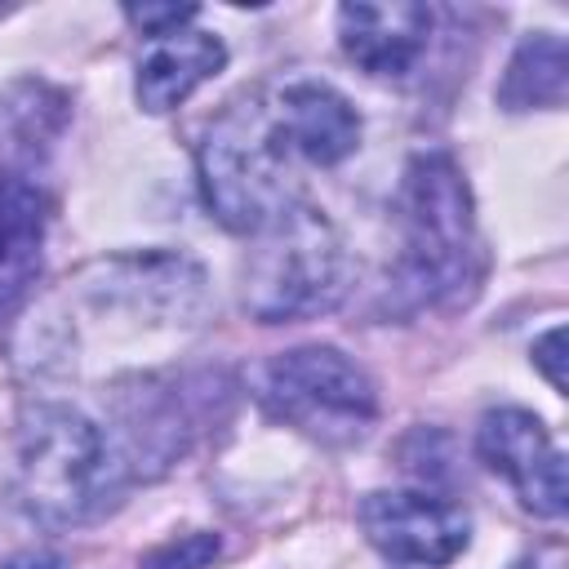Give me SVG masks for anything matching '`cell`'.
I'll use <instances>...</instances> for the list:
<instances>
[{
    "label": "cell",
    "instance_id": "1",
    "mask_svg": "<svg viewBox=\"0 0 569 569\" xmlns=\"http://www.w3.org/2000/svg\"><path fill=\"white\" fill-rule=\"evenodd\" d=\"M196 169L200 196L227 231L258 236L267 222L302 204V160L271 89L244 93L218 111L200 138Z\"/></svg>",
    "mask_w": 569,
    "mask_h": 569
},
{
    "label": "cell",
    "instance_id": "2",
    "mask_svg": "<svg viewBox=\"0 0 569 569\" xmlns=\"http://www.w3.org/2000/svg\"><path fill=\"white\" fill-rule=\"evenodd\" d=\"M400 262L396 293L409 307L458 298L476 280V209L467 178L449 151H422L409 160L400 182Z\"/></svg>",
    "mask_w": 569,
    "mask_h": 569
},
{
    "label": "cell",
    "instance_id": "3",
    "mask_svg": "<svg viewBox=\"0 0 569 569\" xmlns=\"http://www.w3.org/2000/svg\"><path fill=\"white\" fill-rule=\"evenodd\" d=\"M351 289V253L325 209L293 204L253 236L244 262V307L262 325L333 311Z\"/></svg>",
    "mask_w": 569,
    "mask_h": 569
},
{
    "label": "cell",
    "instance_id": "4",
    "mask_svg": "<svg viewBox=\"0 0 569 569\" xmlns=\"http://www.w3.org/2000/svg\"><path fill=\"white\" fill-rule=\"evenodd\" d=\"M116 493V453L71 405H36L18 427V502L44 525H80Z\"/></svg>",
    "mask_w": 569,
    "mask_h": 569
},
{
    "label": "cell",
    "instance_id": "5",
    "mask_svg": "<svg viewBox=\"0 0 569 569\" xmlns=\"http://www.w3.org/2000/svg\"><path fill=\"white\" fill-rule=\"evenodd\" d=\"M262 405L320 445H356L378 418L373 378L338 347L311 342L280 351L262 369Z\"/></svg>",
    "mask_w": 569,
    "mask_h": 569
},
{
    "label": "cell",
    "instance_id": "6",
    "mask_svg": "<svg viewBox=\"0 0 569 569\" xmlns=\"http://www.w3.org/2000/svg\"><path fill=\"white\" fill-rule=\"evenodd\" d=\"M365 538L396 565L440 569L453 565L471 542V520L458 502L422 489H378L360 502Z\"/></svg>",
    "mask_w": 569,
    "mask_h": 569
},
{
    "label": "cell",
    "instance_id": "7",
    "mask_svg": "<svg viewBox=\"0 0 569 569\" xmlns=\"http://www.w3.org/2000/svg\"><path fill=\"white\" fill-rule=\"evenodd\" d=\"M476 453L489 471H498L516 489L520 507H529L533 516H547V520L565 516V507H569L565 453L556 449V440L538 413H529L520 405L489 409L476 427Z\"/></svg>",
    "mask_w": 569,
    "mask_h": 569
},
{
    "label": "cell",
    "instance_id": "8",
    "mask_svg": "<svg viewBox=\"0 0 569 569\" xmlns=\"http://www.w3.org/2000/svg\"><path fill=\"white\" fill-rule=\"evenodd\" d=\"M342 53L369 76H409L431 40V9L413 0L342 4L338 9Z\"/></svg>",
    "mask_w": 569,
    "mask_h": 569
},
{
    "label": "cell",
    "instance_id": "9",
    "mask_svg": "<svg viewBox=\"0 0 569 569\" xmlns=\"http://www.w3.org/2000/svg\"><path fill=\"white\" fill-rule=\"evenodd\" d=\"M271 93H276L284 133L302 164L329 169V164H342L360 147V111L333 84L289 80V84H276Z\"/></svg>",
    "mask_w": 569,
    "mask_h": 569
},
{
    "label": "cell",
    "instance_id": "10",
    "mask_svg": "<svg viewBox=\"0 0 569 569\" xmlns=\"http://www.w3.org/2000/svg\"><path fill=\"white\" fill-rule=\"evenodd\" d=\"M227 67V44L213 31L200 27H182L173 36L151 40V49L138 62V107L151 116H164L173 107H182L204 80H213Z\"/></svg>",
    "mask_w": 569,
    "mask_h": 569
},
{
    "label": "cell",
    "instance_id": "11",
    "mask_svg": "<svg viewBox=\"0 0 569 569\" xmlns=\"http://www.w3.org/2000/svg\"><path fill=\"white\" fill-rule=\"evenodd\" d=\"M49 200L31 178H0V316H9L36 284L44 262Z\"/></svg>",
    "mask_w": 569,
    "mask_h": 569
},
{
    "label": "cell",
    "instance_id": "12",
    "mask_svg": "<svg viewBox=\"0 0 569 569\" xmlns=\"http://www.w3.org/2000/svg\"><path fill=\"white\" fill-rule=\"evenodd\" d=\"M569 93V49L556 31H533L511 53L498 102L507 111H533V107H560Z\"/></svg>",
    "mask_w": 569,
    "mask_h": 569
},
{
    "label": "cell",
    "instance_id": "13",
    "mask_svg": "<svg viewBox=\"0 0 569 569\" xmlns=\"http://www.w3.org/2000/svg\"><path fill=\"white\" fill-rule=\"evenodd\" d=\"M218 533H204V529H196V533H182V538H169V542H160L147 560H142V569H204L209 560H218Z\"/></svg>",
    "mask_w": 569,
    "mask_h": 569
},
{
    "label": "cell",
    "instance_id": "14",
    "mask_svg": "<svg viewBox=\"0 0 569 569\" xmlns=\"http://www.w3.org/2000/svg\"><path fill=\"white\" fill-rule=\"evenodd\" d=\"M124 18H129L147 40H160V36H173V31L191 27L196 4H124Z\"/></svg>",
    "mask_w": 569,
    "mask_h": 569
},
{
    "label": "cell",
    "instance_id": "15",
    "mask_svg": "<svg viewBox=\"0 0 569 569\" xmlns=\"http://www.w3.org/2000/svg\"><path fill=\"white\" fill-rule=\"evenodd\" d=\"M533 365L547 373V382L556 391H565V329H547L542 338H533Z\"/></svg>",
    "mask_w": 569,
    "mask_h": 569
},
{
    "label": "cell",
    "instance_id": "16",
    "mask_svg": "<svg viewBox=\"0 0 569 569\" xmlns=\"http://www.w3.org/2000/svg\"><path fill=\"white\" fill-rule=\"evenodd\" d=\"M4 569H67L53 551H18L4 560Z\"/></svg>",
    "mask_w": 569,
    "mask_h": 569
}]
</instances>
